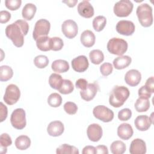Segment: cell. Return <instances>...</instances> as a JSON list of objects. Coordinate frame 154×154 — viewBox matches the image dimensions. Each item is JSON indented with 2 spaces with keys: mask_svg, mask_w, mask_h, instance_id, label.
Returning a JSON list of instances; mask_svg holds the SVG:
<instances>
[{
  "mask_svg": "<svg viewBox=\"0 0 154 154\" xmlns=\"http://www.w3.org/2000/svg\"><path fill=\"white\" fill-rule=\"evenodd\" d=\"M29 30V25L24 20H17L15 22L7 26L6 36L10 38L16 47H22L24 43V35Z\"/></svg>",
  "mask_w": 154,
  "mask_h": 154,
  "instance_id": "6da1fadb",
  "label": "cell"
},
{
  "mask_svg": "<svg viewBox=\"0 0 154 154\" xmlns=\"http://www.w3.org/2000/svg\"><path fill=\"white\" fill-rule=\"evenodd\" d=\"M130 95L129 89L125 86H115L111 90L109 103L114 108L122 106Z\"/></svg>",
  "mask_w": 154,
  "mask_h": 154,
  "instance_id": "7a4b0ae2",
  "label": "cell"
},
{
  "mask_svg": "<svg viewBox=\"0 0 154 154\" xmlns=\"http://www.w3.org/2000/svg\"><path fill=\"white\" fill-rule=\"evenodd\" d=\"M137 16L140 24L144 27H149L153 23L152 8L147 3L138 6L136 11Z\"/></svg>",
  "mask_w": 154,
  "mask_h": 154,
  "instance_id": "3957f363",
  "label": "cell"
},
{
  "mask_svg": "<svg viewBox=\"0 0 154 154\" xmlns=\"http://www.w3.org/2000/svg\"><path fill=\"white\" fill-rule=\"evenodd\" d=\"M128 43L126 40L113 37L111 38L107 43V49L112 54L117 55H123L128 49Z\"/></svg>",
  "mask_w": 154,
  "mask_h": 154,
  "instance_id": "277c9868",
  "label": "cell"
},
{
  "mask_svg": "<svg viewBox=\"0 0 154 154\" xmlns=\"http://www.w3.org/2000/svg\"><path fill=\"white\" fill-rule=\"evenodd\" d=\"M10 122L12 126L17 129H23L26 125V114L23 108L14 109L11 114Z\"/></svg>",
  "mask_w": 154,
  "mask_h": 154,
  "instance_id": "5b68a950",
  "label": "cell"
},
{
  "mask_svg": "<svg viewBox=\"0 0 154 154\" xmlns=\"http://www.w3.org/2000/svg\"><path fill=\"white\" fill-rule=\"evenodd\" d=\"M134 5L129 0H120L114 6V14L118 17H127L132 11Z\"/></svg>",
  "mask_w": 154,
  "mask_h": 154,
  "instance_id": "8992f818",
  "label": "cell"
},
{
  "mask_svg": "<svg viewBox=\"0 0 154 154\" xmlns=\"http://www.w3.org/2000/svg\"><path fill=\"white\" fill-rule=\"evenodd\" d=\"M50 28L51 23L48 20L45 19L38 20L35 24L32 32L34 40L36 41L41 37L47 36L50 31Z\"/></svg>",
  "mask_w": 154,
  "mask_h": 154,
  "instance_id": "52a82bcc",
  "label": "cell"
},
{
  "mask_svg": "<svg viewBox=\"0 0 154 154\" xmlns=\"http://www.w3.org/2000/svg\"><path fill=\"white\" fill-rule=\"evenodd\" d=\"M20 96V91L19 87L11 84L7 87L3 99L7 105H12L18 101Z\"/></svg>",
  "mask_w": 154,
  "mask_h": 154,
  "instance_id": "ba28073f",
  "label": "cell"
},
{
  "mask_svg": "<svg viewBox=\"0 0 154 154\" xmlns=\"http://www.w3.org/2000/svg\"><path fill=\"white\" fill-rule=\"evenodd\" d=\"M93 114L94 117L103 122H109L114 118V112L104 105L95 106L93 108Z\"/></svg>",
  "mask_w": 154,
  "mask_h": 154,
  "instance_id": "9c48e42d",
  "label": "cell"
},
{
  "mask_svg": "<svg viewBox=\"0 0 154 154\" xmlns=\"http://www.w3.org/2000/svg\"><path fill=\"white\" fill-rule=\"evenodd\" d=\"M116 29L117 32L120 34L129 36L132 35L135 32V26L132 21L122 20L118 22Z\"/></svg>",
  "mask_w": 154,
  "mask_h": 154,
  "instance_id": "30bf717a",
  "label": "cell"
},
{
  "mask_svg": "<svg viewBox=\"0 0 154 154\" xmlns=\"http://www.w3.org/2000/svg\"><path fill=\"white\" fill-rule=\"evenodd\" d=\"M61 30L64 35L68 38H73L78 34V28L76 23L71 19L63 22L61 25Z\"/></svg>",
  "mask_w": 154,
  "mask_h": 154,
  "instance_id": "8fae6325",
  "label": "cell"
},
{
  "mask_svg": "<svg viewBox=\"0 0 154 154\" xmlns=\"http://www.w3.org/2000/svg\"><path fill=\"white\" fill-rule=\"evenodd\" d=\"M87 134L88 139L90 141L93 142H97L99 141L102 136V128L99 124H91L87 128Z\"/></svg>",
  "mask_w": 154,
  "mask_h": 154,
  "instance_id": "7c38bea8",
  "label": "cell"
},
{
  "mask_svg": "<svg viewBox=\"0 0 154 154\" xmlns=\"http://www.w3.org/2000/svg\"><path fill=\"white\" fill-rule=\"evenodd\" d=\"M72 66L73 69L77 72H84L89 66V63L87 57L79 55L72 60Z\"/></svg>",
  "mask_w": 154,
  "mask_h": 154,
  "instance_id": "4fadbf2b",
  "label": "cell"
},
{
  "mask_svg": "<svg viewBox=\"0 0 154 154\" xmlns=\"http://www.w3.org/2000/svg\"><path fill=\"white\" fill-rule=\"evenodd\" d=\"M153 123V119L147 115H140L136 117L134 124L136 128L140 131H147Z\"/></svg>",
  "mask_w": 154,
  "mask_h": 154,
  "instance_id": "5bb4252c",
  "label": "cell"
},
{
  "mask_svg": "<svg viewBox=\"0 0 154 154\" xmlns=\"http://www.w3.org/2000/svg\"><path fill=\"white\" fill-rule=\"evenodd\" d=\"M78 11L80 16L85 18H90L94 15V8L88 1L84 0L78 5Z\"/></svg>",
  "mask_w": 154,
  "mask_h": 154,
  "instance_id": "9a60e30c",
  "label": "cell"
},
{
  "mask_svg": "<svg viewBox=\"0 0 154 154\" xmlns=\"http://www.w3.org/2000/svg\"><path fill=\"white\" fill-rule=\"evenodd\" d=\"M99 90V85L96 83H90L84 90H81L80 95L81 98L85 101L92 100Z\"/></svg>",
  "mask_w": 154,
  "mask_h": 154,
  "instance_id": "2e32d148",
  "label": "cell"
},
{
  "mask_svg": "<svg viewBox=\"0 0 154 154\" xmlns=\"http://www.w3.org/2000/svg\"><path fill=\"white\" fill-rule=\"evenodd\" d=\"M141 79V73L136 69L128 70L125 76V81L126 83L131 87H135L138 85Z\"/></svg>",
  "mask_w": 154,
  "mask_h": 154,
  "instance_id": "e0dca14e",
  "label": "cell"
},
{
  "mask_svg": "<svg viewBox=\"0 0 154 154\" xmlns=\"http://www.w3.org/2000/svg\"><path fill=\"white\" fill-rule=\"evenodd\" d=\"M129 152L131 154H144L146 152V146L144 141L140 138H136L132 141Z\"/></svg>",
  "mask_w": 154,
  "mask_h": 154,
  "instance_id": "ac0fdd59",
  "label": "cell"
},
{
  "mask_svg": "<svg viewBox=\"0 0 154 154\" xmlns=\"http://www.w3.org/2000/svg\"><path fill=\"white\" fill-rule=\"evenodd\" d=\"M64 130L63 123L58 120L51 122L47 127V132L50 136L58 137L61 135Z\"/></svg>",
  "mask_w": 154,
  "mask_h": 154,
  "instance_id": "d6986e66",
  "label": "cell"
},
{
  "mask_svg": "<svg viewBox=\"0 0 154 154\" xmlns=\"http://www.w3.org/2000/svg\"><path fill=\"white\" fill-rule=\"evenodd\" d=\"M134 131L129 123H122L117 128V135L122 140H128L132 137Z\"/></svg>",
  "mask_w": 154,
  "mask_h": 154,
  "instance_id": "ffe728a7",
  "label": "cell"
},
{
  "mask_svg": "<svg viewBox=\"0 0 154 154\" xmlns=\"http://www.w3.org/2000/svg\"><path fill=\"white\" fill-rule=\"evenodd\" d=\"M81 42L87 48H90L93 46L95 43L96 37L94 34L90 30H85L81 35Z\"/></svg>",
  "mask_w": 154,
  "mask_h": 154,
  "instance_id": "44dd1931",
  "label": "cell"
},
{
  "mask_svg": "<svg viewBox=\"0 0 154 154\" xmlns=\"http://www.w3.org/2000/svg\"><path fill=\"white\" fill-rule=\"evenodd\" d=\"M132 59L128 55H121L113 60L114 67L118 70L123 69L127 67L131 63Z\"/></svg>",
  "mask_w": 154,
  "mask_h": 154,
  "instance_id": "7402d4cb",
  "label": "cell"
},
{
  "mask_svg": "<svg viewBox=\"0 0 154 154\" xmlns=\"http://www.w3.org/2000/svg\"><path fill=\"white\" fill-rule=\"evenodd\" d=\"M37 11V7L35 5L32 3H27L22 8V15L24 19L27 20H31Z\"/></svg>",
  "mask_w": 154,
  "mask_h": 154,
  "instance_id": "603a6c76",
  "label": "cell"
},
{
  "mask_svg": "<svg viewBox=\"0 0 154 154\" xmlns=\"http://www.w3.org/2000/svg\"><path fill=\"white\" fill-rule=\"evenodd\" d=\"M51 67L55 72L64 73L69 69V64L67 61L60 59L54 61Z\"/></svg>",
  "mask_w": 154,
  "mask_h": 154,
  "instance_id": "cb8c5ba5",
  "label": "cell"
},
{
  "mask_svg": "<svg viewBox=\"0 0 154 154\" xmlns=\"http://www.w3.org/2000/svg\"><path fill=\"white\" fill-rule=\"evenodd\" d=\"M31 145V140L26 135H20L15 140L16 148L20 150L27 149Z\"/></svg>",
  "mask_w": 154,
  "mask_h": 154,
  "instance_id": "d4e9b609",
  "label": "cell"
},
{
  "mask_svg": "<svg viewBox=\"0 0 154 154\" xmlns=\"http://www.w3.org/2000/svg\"><path fill=\"white\" fill-rule=\"evenodd\" d=\"M36 45L38 49L42 51L51 50V38L48 36H43L36 40Z\"/></svg>",
  "mask_w": 154,
  "mask_h": 154,
  "instance_id": "484cf974",
  "label": "cell"
},
{
  "mask_svg": "<svg viewBox=\"0 0 154 154\" xmlns=\"http://www.w3.org/2000/svg\"><path fill=\"white\" fill-rule=\"evenodd\" d=\"M135 108L137 112L147 111L150 108V102L149 99L138 97L135 103Z\"/></svg>",
  "mask_w": 154,
  "mask_h": 154,
  "instance_id": "4316f807",
  "label": "cell"
},
{
  "mask_svg": "<svg viewBox=\"0 0 154 154\" xmlns=\"http://www.w3.org/2000/svg\"><path fill=\"white\" fill-rule=\"evenodd\" d=\"M56 153L57 154H78V149L73 146L67 144H63L57 148Z\"/></svg>",
  "mask_w": 154,
  "mask_h": 154,
  "instance_id": "83f0119b",
  "label": "cell"
},
{
  "mask_svg": "<svg viewBox=\"0 0 154 154\" xmlns=\"http://www.w3.org/2000/svg\"><path fill=\"white\" fill-rule=\"evenodd\" d=\"M89 57L94 64H99L104 60V55L99 49H94L89 53Z\"/></svg>",
  "mask_w": 154,
  "mask_h": 154,
  "instance_id": "f1b7e54d",
  "label": "cell"
},
{
  "mask_svg": "<svg viewBox=\"0 0 154 154\" xmlns=\"http://www.w3.org/2000/svg\"><path fill=\"white\" fill-rule=\"evenodd\" d=\"M13 75V71L11 67L8 66H1L0 67V81H7Z\"/></svg>",
  "mask_w": 154,
  "mask_h": 154,
  "instance_id": "f546056e",
  "label": "cell"
},
{
  "mask_svg": "<svg viewBox=\"0 0 154 154\" xmlns=\"http://www.w3.org/2000/svg\"><path fill=\"white\" fill-rule=\"evenodd\" d=\"M110 149L113 154H123L126 151V145L123 141L116 140L111 143Z\"/></svg>",
  "mask_w": 154,
  "mask_h": 154,
  "instance_id": "4dcf8cb0",
  "label": "cell"
},
{
  "mask_svg": "<svg viewBox=\"0 0 154 154\" xmlns=\"http://www.w3.org/2000/svg\"><path fill=\"white\" fill-rule=\"evenodd\" d=\"M63 79L62 76L56 73H52L49 78V85L54 89L58 90L60 87Z\"/></svg>",
  "mask_w": 154,
  "mask_h": 154,
  "instance_id": "1f68e13d",
  "label": "cell"
},
{
  "mask_svg": "<svg viewBox=\"0 0 154 154\" xmlns=\"http://www.w3.org/2000/svg\"><path fill=\"white\" fill-rule=\"evenodd\" d=\"M106 19L103 16H97L93 20V27L96 31H101L105 26Z\"/></svg>",
  "mask_w": 154,
  "mask_h": 154,
  "instance_id": "d6a6232c",
  "label": "cell"
},
{
  "mask_svg": "<svg viewBox=\"0 0 154 154\" xmlns=\"http://www.w3.org/2000/svg\"><path fill=\"white\" fill-rule=\"evenodd\" d=\"M74 90V86L72 82L69 79H63L62 84L58 90V91L63 94L71 93Z\"/></svg>",
  "mask_w": 154,
  "mask_h": 154,
  "instance_id": "836d02e7",
  "label": "cell"
},
{
  "mask_svg": "<svg viewBox=\"0 0 154 154\" xmlns=\"http://www.w3.org/2000/svg\"><path fill=\"white\" fill-rule=\"evenodd\" d=\"M48 103L52 107H58L62 103V97L59 94L53 93L48 96Z\"/></svg>",
  "mask_w": 154,
  "mask_h": 154,
  "instance_id": "e575fe53",
  "label": "cell"
},
{
  "mask_svg": "<svg viewBox=\"0 0 154 154\" xmlns=\"http://www.w3.org/2000/svg\"><path fill=\"white\" fill-rule=\"evenodd\" d=\"M34 63L37 67L39 69H43L48 65L49 59L46 55H39L34 58Z\"/></svg>",
  "mask_w": 154,
  "mask_h": 154,
  "instance_id": "d590c367",
  "label": "cell"
},
{
  "mask_svg": "<svg viewBox=\"0 0 154 154\" xmlns=\"http://www.w3.org/2000/svg\"><path fill=\"white\" fill-rule=\"evenodd\" d=\"M64 46L63 40L58 37L51 38V50L58 51L61 50Z\"/></svg>",
  "mask_w": 154,
  "mask_h": 154,
  "instance_id": "8d00e7d4",
  "label": "cell"
},
{
  "mask_svg": "<svg viewBox=\"0 0 154 154\" xmlns=\"http://www.w3.org/2000/svg\"><path fill=\"white\" fill-rule=\"evenodd\" d=\"M12 144V140L10 135L7 133H3L1 135L0 137V144H1V151L3 149L7 150V147Z\"/></svg>",
  "mask_w": 154,
  "mask_h": 154,
  "instance_id": "74e56055",
  "label": "cell"
},
{
  "mask_svg": "<svg viewBox=\"0 0 154 154\" xmlns=\"http://www.w3.org/2000/svg\"><path fill=\"white\" fill-rule=\"evenodd\" d=\"M64 109L66 113L72 115L77 112L78 106L74 102H67L64 105Z\"/></svg>",
  "mask_w": 154,
  "mask_h": 154,
  "instance_id": "f35d334b",
  "label": "cell"
},
{
  "mask_svg": "<svg viewBox=\"0 0 154 154\" xmlns=\"http://www.w3.org/2000/svg\"><path fill=\"white\" fill-rule=\"evenodd\" d=\"M21 0H6L5 1V7L10 10H16L21 5Z\"/></svg>",
  "mask_w": 154,
  "mask_h": 154,
  "instance_id": "ab89813d",
  "label": "cell"
},
{
  "mask_svg": "<svg viewBox=\"0 0 154 154\" xmlns=\"http://www.w3.org/2000/svg\"><path fill=\"white\" fill-rule=\"evenodd\" d=\"M132 116V111L129 108H124L119 111L118 118L121 121H127Z\"/></svg>",
  "mask_w": 154,
  "mask_h": 154,
  "instance_id": "60d3db41",
  "label": "cell"
},
{
  "mask_svg": "<svg viewBox=\"0 0 154 154\" xmlns=\"http://www.w3.org/2000/svg\"><path fill=\"white\" fill-rule=\"evenodd\" d=\"M112 66L109 63H104L100 67V73L104 76H106L110 75L112 73Z\"/></svg>",
  "mask_w": 154,
  "mask_h": 154,
  "instance_id": "b9f144b4",
  "label": "cell"
},
{
  "mask_svg": "<svg viewBox=\"0 0 154 154\" xmlns=\"http://www.w3.org/2000/svg\"><path fill=\"white\" fill-rule=\"evenodd\" d=\"M138 96L140 97H143V98H146V99H149L151 97L152 95V93H150L147 88L146 87L143 85L142 87H141L139 90H138Z\"/></svg>",
  "mask_w": 154,
  "mask_h": 154,
  "instance_id": "7bdbcfd3",
  "label": "cell"
},
{
  "mask_svg": "<svg viewBox=\"0 0 154 154\" xmlns=\"http://www.w3.org/2000/svg\"><path fill=\"white\" fill-rule=\"evenodd\" d=\"M11 18V14L6 10H2L0 11V22L5 23L9 21Z\"/></svg>",
  "mask_w": 154,
  "mask_h": 154,
  "instance_id": "ee69618b",
  "label": "cell"
},
{
  "mask_svg": "<svg viewBox=\"0 0 154 154\" xmlns=\"http://www.w3.org/2000/svg\"><path fill=\"white\" fill-rule=\"evenodd\" d=\"M0 122H2L7 117L8 109L7 106L1 102V108H0Z\"/></svg>",
  "mask_w": 154,
  "mask_h": 154,
  "instance_id": "f6af8a7d",
  "label": "cell"
},
{
  "mask_svg": "<svg viewBox=\"0 0 154 154\" xmlns=\"http://www.w3.org/2000/svg\"><path fill=\"white\" fill-rule=\"evenodd\" d=\"M88 85V82L86 79L84 78L78 79L75 83L76 87L80 89L81 90H84L86 88L87 85Z\"/></svg>",
  "mask_w": 154,
  "mask_h": 154,
  "instance_id": "bcb514c9",
  "label": "cell"
},
{
  "mask_svg": "<svg viewBox=\"0 0 154 154\" xmlns=\"http://www.w3.org/2000/svg\"><path fill=\"white\" fill-rule=\"evenodd\" d=\"M144 86L150 93H153L154 92V78H153V76H151L147 79Z\"/></svg>",
  "mask_w": 154,
  "mask_h": 154,
  "instance_id": "7dc6e473",
  "label": "cell"
},
{
  "mask_svg": "<svg viewBox=\"0 0 154 154\" xmlns=\"http://www.w3.org/2000/svg\"><path fill=\"white\" fill-rule=\"evenodd\" d=\"M96 153L99 154H108V150L106 146L99 145L96 147Z\"/></svg>",
  "mask_w": 154,
  "mask_h": 154,
  "instance_id": "c3c4849f",
  "label": "cell"
},
{
  "mask_svg": "<svg viewBox=\"0 0 154 154\" xmlns=\"http://www.w3.org/2000/svg\"><path fill=\"white\" fill-rule=\"evenodd\" d=\"M82 153L83 154H94L96 153V147L93 146H87L84 147Z\"/></svg>",
  "mask_w": 154,
  "mask_h": 154,
  "instance_id": "681fc988",
  "label": "cell"
},
{
  "mask_svg": "<svg viewBox=\"0 0 154 154\" xmlns=\"http://www.w3.org/2000/svg\"><path fill=\"white\" fill-rule=\"evenodd\" d=\"M62 2L65 3L68 5L69 7H73L76 5L78 2V0H67V1H63Z\"/></svg>",
  "mask_w": 154,
  "mask_h": 154,
  "instance_id": "f907efd6",
  "label": "cell"
}]
</instances>
